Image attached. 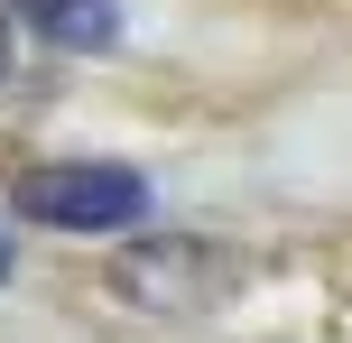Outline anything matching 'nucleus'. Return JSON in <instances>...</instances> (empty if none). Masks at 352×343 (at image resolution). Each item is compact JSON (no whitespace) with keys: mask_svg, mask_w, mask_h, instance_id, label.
I'll list each match as a JSON object with an SVG mask.
<instances>
[{"mask_svg":"<svg viewBox=\"0 0 352 343\" xmlns=\"http://www.w3.org/2000/svg\"><path fill=\"white\" fill-rule=\"evenodd\" d=\"M19 214L47 232H130L148 214V177H130L111 158H56L19 177Z\"/></svg>","mask_w":352,"mask_h":343,"instance_id":"nucleus-1","label":"nucleus"},{"mask_svg":"<svg viewBox=\"0 0 352 343\" xmlns=\"http://www.w3.org/2000/svg\"><path fill=\"white\" fill-rule=\"evenodd\" d=\"M111 288H121L130 307H148V316H195L213 288H223V260H213L204 241L158 232V241H130V251L111 260Z\"/></svg>","mask_w":352,"mask_h":343,"instance_id":"nucleus-2","label":"nucleus"},{"mask_svg":"<svg viewBox=\"0 0 352 343\" xmlns=\"http://www.w3.org/2000/svg\"><path fill=\"white\" fill-rule=\"evenodd\" d=\"M19 19H28L47 47H65V56H102L111 37H121V0H10Z\"/></svg>","mask_w":352,"mask_h":343,"instance_id":"nucleus-3","label":"nucleus"},{"mask_svg":"<svg viewBox=\"0 0 352 343\" xmlns=\"http://www.w3.org/2000/svg\"><path fill=\"white\" fill-rule=\"evenodd\" d=\"M0 84H10V10H0Z\"/></svg>","mask_w":352,"mask_h":343,"instance_id":"nucleus-4","label":"nucleus"},{"mask_svg":"<svg viewBox=\"0 0 352 343\" xmlns=\"http://www.w3.org/2000/svg\"><path fill=\"white\" fill-rule=\"evenodd\" d=\"M0 278H10V251H0Z\"/></svg>","mask_w":352,"mask_h":343,"instance_id":"nucleus-5","label":"nucleus"}]
</instances>
